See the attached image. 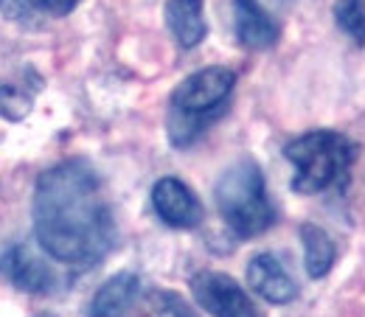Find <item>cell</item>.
<instances>
[{"instance_id": "1", "label": "cell", "mask_w": 365, "mask_h": 317, "mask_svg": "<svg viewBox=\"0 0 365 317\" xmlns=\"http://www.w3.org/2000/svg\"><path fill=\"white\" fill-rule=\"evenodd\" d=\"M31 217L43 253L76 270L104 261L118 236L101 177L79 157L40 175Z\"/></svg>"}, {"instance_id": "2", "label": "cell", "mask_w": 365, "mask_h": 317, "mask_svg": "<svg viewBox=\"0 0 365 317\" xmlns=\"http://www.w3.org/2000/svg\"><path fill=\"white\" fill-rule=\"evenodd\" d=\"M236 88V73L222 65L202 68L182 79L169 98L166 132L172 146L188 149L214 121L222 118Z\"/></svg>"}, {"instance_id": "3", "label": "cell", "mask_w": 365, "mask_h": 317, "mask_svg": "<svg viewBox=\"0 0 365 317\" xmlns=\"http://www.w3.org/2000/svg\"><path fill=\"white\" fill-rule=\"evenodd\" d=\"M217 211L236 239H256L275 225V205L256 160L239 157L222 172L214 188Z\"/></svg>"}, {"instance_id": "4", "label": "cell", "mask_w": 365, "mask_h": 317, "mask_svg": "<svg viewBox=\"0 0 365 317\" xmlns=\"http://www.w3.org/2000/svg\"><path fill=\"white\" fill-rule=\"evenodd\" d=\"M357 146L340 132L315 130L304 132L284 146V157L292 163V191L323 194L329 188H343L349 180Z\"/></svg>"}, {"instance_id": "5", "label": "cell", "mask_w": 365, "mask_h": 317, "mask_svg": "<svg viewBox=\"0 0 365 317\" xmlns=\"http://www.w3.org/2000/svg\"><path fill=\"white\" fill-rule=\"evenodd\" d=\"M194 301L211 317H259L250 295L225 272L200 270L188 281Z\"/></svg>"}, {"instance_id": "6", "label": "cell", "mask_w": 365, "mask_h": 317, "mask_svg": "<svg viewBox=\"0 0 365 317\" xmlns=\"http://www.w3.org/2000/svg\"><path fill=\"white\" fill-rule=\"evenodd\" d=\"M0 275L29 295H51L56 289V275L51 264L29 244H11L0 256Z\"/></svg>"}, {"instance_id": "7", "label": "cell", "mask_w": 365, "mask_h": 317, "mask_svg": "<svg viewBox=\"0 0 365 317\" xmlns=\"http://www.w3.org/2000/svg\"><path fill=\"white\" fill-rule=\"evenodd\" d=\"M152 208L169 227L191 230L202 222V202L180 177H160L152 188Z\"/></svg>"}, {"instance_id": "8", "label": "cell", "mask_w": 365, "mask_h": 317, "mask_svg": "<svg viewBox=\"0 0 365 317\" xmlns=\"http://www.w3.org/2000/svg\"><path fill=\"white\" fill-rule=\"evenodd\" d=\"M247 284L259 298H264L273 306H287V303H292L298 298L295 278L284 270V264L275 259L273 253H259V256L250 259Z\"/></svg>"}, {"instance_id": "9", "label": "cell", "mask_w": 365, "mask_h": 317, "mask_svg": "<svg viewBox=\"0 0 365 317\" xmlns=\"http://www.w3.org/2000/svg\"><path fill=\"white\" fill-rule=\"evenodd\" d=\"M233 28H236V40L253 51L273 48L281 37V28L273 14L259 0H233Z\"/></svg>"}, {"instance_id": "10", "label": "cell", "mask_w": 365, "mask_h": 317, "mask_svg": "<svg viewBox=\"0 0 365 317\" xmlns=\"http://www.w3.org/2000/svg\"><path fill=\"white\" fill-rule=\"evenodd\" d=\"M138 292H140V278L135 272H118L98 286L88 306V317H127L135 306Z\"/></svg>"}, {"instance_id": "11", "label": "cell", "mask_w": 365, "mask_h": 317, "mask_svg": "<svg viewBox=\"0 0 365 317\" xmlns=\"http://www.w3.org/2000/svg\"><path fill=\"white\" fill-rule=\"evenodd\" d=\"M163 20H166L172 37L178 40V46L185 51L197 48L208 34L205 0H169L163 9Z\"/></svg>"}, {"instance_id": "12", "label": "cell", "mask_w": 365, "mask_h": 317, "mask_svg": "<svg viewBox=\"0 0 365 317\" xmlns=\"http://www.w3.org/2000/svg\"><path fill=\"white\" fill-rule=\"evenodd\" d=\"M301 244H304V267L309 278H326L334 259H337V250H334V241L331 236L323 230V227L312 225H301Z\"/></svg>"}, {"instance_id": "13", "label": "cell", "mask_w": 365, "mask_h": 317, "mask_svg": "<svg viewBox=\"0 0 365 317\" xmlns=\"http://www.w3.org/2000/svg\"><path fill=\"white\" fill-rule=\"evenodd\" d=\"M334 20L354 43H365V0H337Z\"/></svg>"}, {"instance_id": "14", "label": "cell", "mask_w": 365, "mask_h": 317, "mask_svg": "<svg viewBox=\"0 0 365 317\" xmlns=\"http://www.w3.org/2000/svg\"><path fill=\"white\" fill-rule=\"evenodd\" d=\"M152 315L155 317H197L180 295H175V292H169V289H158V292L152 295Z\"/></svg>"}, {"instance_id": "15", "label": "cell", "mask_w": 365, "mask_h": 317, "mask_svg": "<svg viewBox=\"0 0 365 317\" xmlns=\"http://www.w3.org/2000/svg\"><path fill=\"white\" fill-rule=\"evenodd\" d=\"M14 6L26 9V11H40V14H51V17H65L76 9L79 0H11Z\"/></svg>"}]
</instances>
